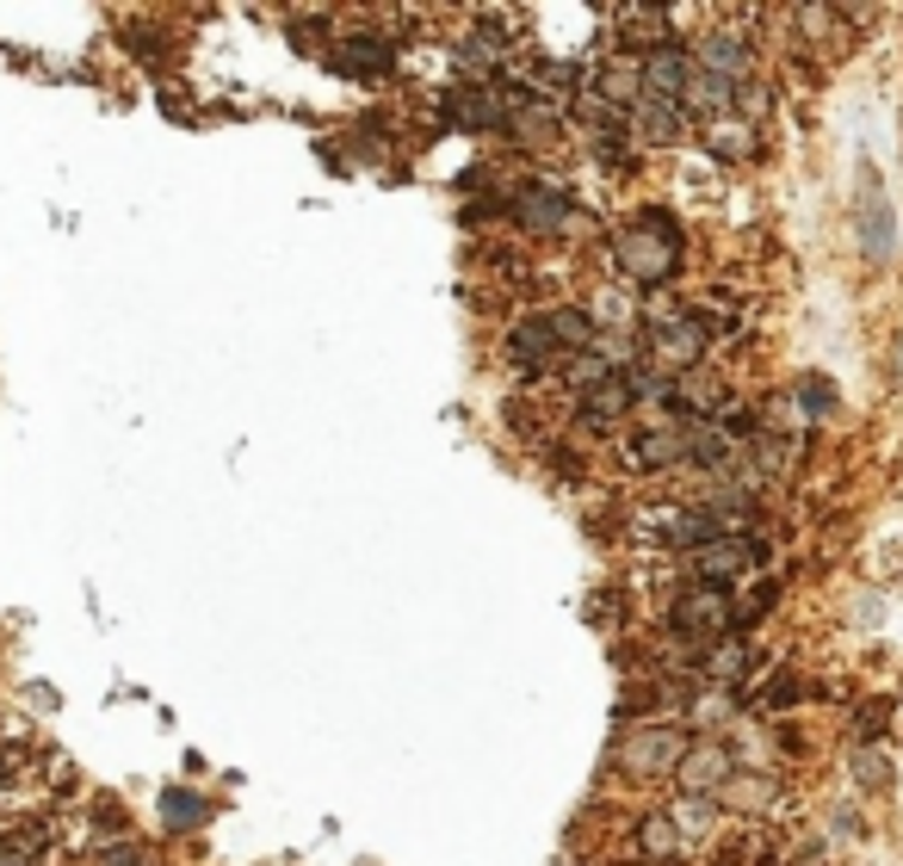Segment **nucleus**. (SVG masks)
<instances>
[{"label": "nucleus", "mask_w": 903, "mask_h": 866, "mask_svg": "<svg viewBox=\"0 0 903 866\" xmlns=\"http://www.w3.org/2000/svg\"><path fill=\"white\" fill-rule=\"evenodd\" d=\"M854 242L873 267H884L891 254H898V211H891V198L879 186V168L861 161V193H854Z\"/></svg>", "instance_id": "obj_4"}, {"label": "nucleus", "mask_w": 903, "mask_h": 866, "mask_svg": "<svg viewBox=\"0 0 903 866\" xmlns=\"http://www.w3.org/2000/svg\"><path fill=\"white\" fill-rule=\"evenodd\" d=\"M706 149L718 161H749L755 155V124L749 118H706Z\"/></svg>", "instance_id": "obj_16"}, {"label": "nucleus", "mask_w": 903, "mask_h": 866, "mask_svg": "<svg viewBox=\"0 0 903 866\" xmlns=\"http://www.w3.org/2000/svg\"><path fill=\"white\" fill-rule=\"evenodd\" d=\"M792 403L805 408V415H829V408H835V385L810 371V378H798V385H792Z\"/></svg>", "instance_id": "obj_25"}, {"label": "nucleus", "mask_w": 903, "mask_h": 866, "mask_svg": "<svg viewBox=\"0 0 903 866\" xmlns=\"http://www.w3.org/2000/svg\"><path fill=\"white\" fill-rule=\"evenodd\" d=\"M749 563H761V545H749V539H711V545H699V558H693V570L718 588V582H731V576H743Z\"/></svg>", "instance_id": "obj_12"}, {"label": "nucleus", "mask_w": 903, "mask_h": 866, "mask_svg": "<svg viewBox=\"0 0 903 866\" xmlns=\"http://www.w3.org/2000/svg\"><path fill=\"white\" fill-rule=\"evenodd\" d=\"M644 366L662 371V378H687L699 359H706L711 346V316H699V309H656V316H644Z\"/></svg>", "instance_id": "obj_1"}, {"label": "nucleus", "mask_w": 903, "mask_h": 866, "mask_svg": "<svg viewBox=\"0 0 903 866\" xmlns=\"http://www.w3.org/2000/svg\"><path fill=\"white\" fill-rule=\"evenodd\" d=\"M563 378H570V390H576L582 403H588V397H595V390L607 385V378H613V366H607L600 353H570V366H563Z\"/></svg>", "instance_id": "obj_22"}, {"label": "nucleus", "mask_w": 903, "mask_h": 866, "mask_svg": "<svg viewBox=\"0 0 903 866\" xmlns=\"http://www.w3.org/2000/svg\"><path fill=\"white\" fill-rule=\"evenodd\" d=\"M699 669H706L711 681H749V669H755V656H749V637H731L724 650L699 656Z\"/></svg>", "instance_id": "obj_20"}, {"label": "nucleus", "mask_w": 903, "mask_h": 866, "mask_svg": "<svg viewBox=\"0 0 903 866\" xmlns=\"http://www.w3.org/2000/svg\"><path fill=\"white\" fill-rule=\"evenodd\" d=\"M446 118L459 124V131H501V94L496 87H459V94L446 99Z\"/></svg>", "instance_id": "obj_13"}, {"label": "nucleus", "mask_w": 903, "mask_h": 866, "mask_svg": "<svg viewBox=\"0 0 903 866\" xmlns=\"http://www.w3.org/2000/svg\"><path fill=\"white\" fill-rule=\"evenodd\" d=\"M693 69H706V75L743 87V81L755 75V44L736 38V32H706V38H693Z\"/></svg>", "instance_id": "obj_7"}, {"label": "nucleus", "mask_w": 903, "mask_h": 866, "mask_svg": "<svg viewBox=\"0 0 903 866\" xmlns=\"http://www.w3.org/2000/svg\"><path fill=\"white\" fill-rule=\"evenodd\" d=\"M632 124H637V136H644L650 149H669V143H681V131H687V112H681L674 99H637Z\"/></svg>", "instance_id": "obj_14"}, {"label": "nucleus", "mask_w": 903, "mask_h": 866, "mask_svg": "<svg viewBox=\"0 0 903 866\" xmlns=\"http://www.w3.org/2000/svg\"><path fill=\"white\" fill-rule=\"evenodd\" d=\"M669 625H674V637H687V644H699V650H706V644H718V637L736 625V607H731V595H724V588H711V582H706V588H687V595L674 600Z\"/></svg>", "instance_id": "obj_5"}, {"label": "nucleus", "mask_w": 903, "mask_h": 866, "mask_svg": "<svg viewBox=\"0 0 903 866\" xmlns=\"http://www.w3.org/2000/svg\"><path fill=\"white\" fill-rule=\"evenodd\" d=\"M551 334H558L563 353H595L600 322L588 316V309H551Z\"/></svg>", "instance_id": "obj_17"}, {"label": "nucleus", "mask_w": 903, "mask_h": 866, "mask_svg": "<svg viewBox=\"0 0 903 866\" xmlns=\"http://www.w3.org/2000/svg\"><path fill=\"white\" fill-rule=\"evenodd\" d=\"M773 600H780V588H773V582H761V595H755V600H743V607H736V625H755V619L768 613Z\"/></svg>", "instance_id": "obj_29"}, {"label": "nucleus", "mask_w": 903, "mask_h": 866, "mask_svg": "<svg viewBox=\"0 0 903 866\" xmlns=\"http://www.w3.org/2000/svg\"><path fill=\"white\" fill-rule=\"evenodd\" d=\"M514 217H520V230L558 235L563 223H570V193H563V186H545V180H526V186L514 193Z\"/></svg>", "instance_id": "obj_8"}, {"label": "nucleus", "mask_w": 903, "mask_h": 866, "mask_svg": "<svg viewBox=\"0 0 903 866\" xmlns=\"http://www.w3.org/2000/svg\"><path fill=\"white\" fill-rule=\"evenodd\" d=\"M613 260L619 272L632 279V285H669L674 272H681V235H674V223L662 211H650L637 230H619L613 235Z\"/></svg>", "instance_id": "obj_2"}, {"label": "nucleus", "mask_w": 903, "mask_h": 866, "mask_svg": "<svg viewBox=\"0 0 903 866\" xmlns=\"http://www.w3.org/2000/svg\"><path fill=\"white\" fill-rule=\"evenodd\" d=\"M390 62H396L390 38H346V50H341V69H359V75H385Z\"/></svg>", "instance_id": "obj_21"}, {"label": "nucleus", "mask_w": 903, "mask_h": 866, "mask_svg": "<svg viewBox=\"0 0 903 866\" xmlns=\"http://www.w3.org/2000/svg\"><path fill=\"white\" fill-rule=\"evenodd\" d=\"M731 773H736V755H731V743H718V736H699V743H693V749L681 755V768H674V780H681V792H687V798H718Z\"/></svg>", "instance_id": "obj_6"}, {"label": "nucleus", "mask_w": 903, "mask_h": 866, "mask_svg": "<svg viewBox=\"0 0 903 866\" xmlns=\"http://www.w3.org/2000/svg\"><path fill=\"white\" fill-rule=\"evenodd\" d=\"M558 334H551V316H533V322H520L514 334H508V359H514L520 371H545L558 366Z\"/></svg>", "instance_id": "obj_11"}, {"label": "nucleus", "mask_w": 903, "mask_h": 866, "mask_svg": "<svg viewBox=\"0 0 903 866\" xmlns=\"http://www.w3.org/2000/svg\"><path fill=\"white\" fill-rule=\"evenodd\" d=\"M637 842H644V854H656V861H662V866H669L674 854H681V847H693L687 835L674 829V817H669V810H656V817H644V829H637Z\"/></svg>", "instance_id": "obj_18"}, {"label": "nucleus", "mask_w": 903, "mask_h": 866, "mask_svg": "<svg viewBox=\"0 0 903 866\" xmlns=\"http://www.w3.org/2000/svg\"><path fill=\"white\" fill-rule=\"evenodd\" d=\"M669 817H674V829H681L687 842H706L711 835V805L706 798H687V792H681V798L669 805Z\"/></svg>", "instance_id": "obj_23"}, {"label": "nucleus", "mask_w": 903, "mask_h": 866, "mask_svg": "<svg viewBox=\"0 0 903 866\" xmlns=\"http://www.w3.org/2000/svg\"><path fill=\"white\" fill-rule=\"evenodd\" d=\"M687 440H693V422H656L644 427V434H632V446H625V459L637 464V471H662V464H681L687 459Z\"/></svg>", "instance_id": "obj_9"}, {"label": "nucleus", "mask_w": 903, "mask_h": 866, "mask_svg": "<svg viewBox=\"0 0 903 866\" xmlns=\"http://www.w3.org/2000/svg\"><path fill=\"white\" fill-rule=\"evenodd\" d=\"M0 866H32V861H25L20 842H0Z\"/></svg>", "instance_id": "obj_31"}, {"label": "nucleus", "mask_w": 903, "mask_h": 866, "mask_svg": "<svg viewBox=\"0 0 903 866\" xmlns=\"http://www.w3.org/2000/svg\"><path fill=\"white\" fill-rule=\"evenodd\" d=\"M854 780H861V786H884V780H891V761L873 755V749H861L854 755Z\"/></svg>", "instance_id": "obj_27"}, {"label": "nucleus", "mask_w": 903, "mask_h": 866, "mask_svg": "<svg viewBox=\"0 0 903 866\" xmlns=\"http://www.w3.org/2000/svg\"><path fill=\"white\" fill-rule=\"evenodd\" d=\"M508 124V136H514L520 149H558V136H563V124H558V112L551 106H514V112L501 118Z\"/></svg>", "instance_id": "obj_15"}, {"label": "nucleus", "mask_w": 903, "mask_h": 866, "mask_svg": "<svg viewBox=\"0 0 903 866\" xmlns=\"http://www.w3.org/2000/svg\"><path fill=\"white\" fill-rule=\"evenodd\" d=\"M805 699V681L798 674H773V687L761 693V706H798Z\"/></svg>", "instance_id": "obj_28"}, {"label": "nucleus", "mask_w": 903, "mask_h": 866, "mask_svg": "<svg viewBox=\"0 0 903 866\" xmlns=\"http://www.w3.org/2000/svg\"><path fill=\"white\" fill-rule=\"evenodd\" d=\"M637 69H644V99H674L681 106V87H687V69H693V57L681 44H656L650 57H637Z\"/></svg>", "instance_id": "obj_10"}, {"label": "nucleus", "mask_w": 903, "mask_h": 866, "mask_svg": "<svg viewBox=\"0 0 903 866\" xmlns=\"http://www.w3.org/2000/svg\"><path fill=\"white\" fill-rule=\"evenodd\" d=\"M879 731H884V706H861L854 712V736L861 743H879Z\"/></svg>", "instance_id": "obj_30"}, {"label": "nucleus", "mask_w": 903, "mask_h": 866, "mask_svg": "<svg viewBox=\"0 0 903 866\" xmlns=\"http://www.w3.org/2000/svg\"><path fill=\"white\" fill-rule=\"evenodd\" d=\"M718 861H724V866H755V861H761V835H755V829H743L736 842L718 847Z\"/></svg>", "instance_id": "obj_26"}, {"label": "nucleus", "mask_w": 903, "mask_h": 866, "mask_svg": "<svg viewBox=\"0 0 903 866\" xmlns=\"http://www.w3.org/2000/svg\"><path fill=\"white\" fill-rule=\"evenodd\" d=\"M891 378L903 385V341H898V353H891Z\"/></svg>", "instance_id": "obj_32"}, {"label": "nucleus", "mask_w": 903, "mask_h": 866, "mask_svg": "<svg viewBox=\"0 0 903 866\" xmlns=\"http://www.w3.org/2000/svg\"><path fill=\"white\" fill-rule=\"evenodd\" d=\"M718 798H724V805H736V810H761V805H773V798H780V786H773L768 773H731Z\"/></svg>", "instance_id": "obj_19"}, {"label": "nucleus", "mask_w": 903, "mask_h": 866, "mask_svg": "<svg viewBox=\"0 0 903 866\" xmlns=\"http://www.w3.org/2000/svg\"><path fill=\"white\" fill-rule=\"evenodd\" d=\"M687 749H693V736L681 731V724H662V718H656V724H637V731L619 736L613 761L632 773V780H650V773H674Z\"/></svg>", "instance_id": "obj_3"}, {"label": "nucleus", "mask_w": 903, "mask_h": 866, "mask_svg": "<svg viewBox=\"0 0 903 866\" xmlns=\"http://www.w3.org/2000/svg\"><path fill=\"white\" fill-rule=\"evenodd\" d=\"M0 780H13V755L0 749Z\"/></svg>", "instance_id": "obj_33"}, {"label": "nucleus", "mask_w": 903, "mask_h": 866, "mask_svg": "<svg viewBox=\"0 0 903 866\" xmlns=\"http://www.w3.org/2000/svg\"><path fill=\"white\" fill-rule=\"evenodd\" d=\"M161 817H168V829H193L205 824V798H193L186 786H168L161 792Z\"/></svg>", "instance_id": "obj_24"}]
</instances>
